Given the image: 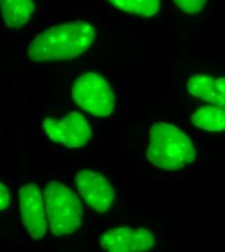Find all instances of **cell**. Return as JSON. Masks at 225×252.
Returning a JSON list of instances; mask_svg holds the SVG:
<instances>
[{
	"label": "cell",
	"instance_id": "9c48e42d",
	"mask_svg": "<svg viewBox=\"0 0 225 252\" xmlns=\"http://www.w3.org/2000/svg\"><path fill=\"white\" fill-rule=\"evenodd\" d=\"M188 92L208 103L225 107V78L197 74L188 82Z\"/></svg>",
	"mask_w": 225,
	"mask_h": 252
},
{
	"label": "cell",
	"instance_id": "7c38bea8",
	"mask_svg": "<svg viewBox=\"0 0 225 252\" xmlns=\"http://www.w3.org/2000/svg\"><path fill=\"white\" fill-rule=\"evenodd\" d=\"M121 11L134 16L150 18L157 15L161 8V0H107Z\"/></svg>",
	"mask_w": 225,
	"mask_h": 252
},
{
	"label": "cell",
	"instance_id": "5b68a950",
	"mask_svg": "<svg viewBox=\"0 0 225 252\" xmlns=\"http://www.w3.org/2000/svg\"><path fill=\"white\" fill-rule=\"evenodd\" d=\"M43 126L50 140L69 149L82 148L92 138V129L79 112H70L60 119L47 118Z\"/></svg>",
	"mask_w": 225,
	"mask_h": 252
},
{
	"label": "cell",
	"instance_id": "277c9868",
	"mask_svg": "<svg viewBox=\"0 0 225 252\" xmlns=\"http://www.w3.org/2000/svg\"><path fill=\"white\" fill-rule=\"evenodd\" d=\"M72 97L84 111L96 116L108 117L116 107V98L108 81L96 72L81 75L72 88Z\"/></svg>",
	"mask_w": 225,
	"mask_h": 252
},
{
	"label": "cell",
	"instance_id": "4fadbf2b",
	"mask_svg": "<svg viewBox=\"0 0 225 252\" xmlns=\"http://www.w3.org/2000/svg\"><path fill=\"white\" fill-rule=\"evenodd\" d=\"M208 0H174L176 5L185 14H199Z\"/></svg>",
	"mask_w": 225,
	"mask_h": 252
},
{
	"label": "cell",
	"instance_id": "ba28073f",
	"mask_svg": "<svg viewBox=\"0 0 225 252\" xmlns=\"http://www.w3.org/2000/svg\"><path fill=\"white\" fill-rule=\"evenodd\" d=\"M99 244L106 252H146L154 248L155 237L150 230L145 228L119 227L103 234Z\"/></svg>",
	"mask_w": 225,
	"mask_h": 252
},
{
	"label": "cell",
	"instance_id": "7a4b0ae2",
	"mask_svg": "<svg viewBox=\"0 0 225 252\" xmlns=\"http://www.w3.org/2000/svg\"><path fill=\"white\" fill-rule=\"evenodd\" d=\"M147 158L163 170H180L193 163L196 151L189 136L176 126L156 123L149 132Z\"/></svg>",
	"mask_w": 225,
	"mask_h": 252
},
{
	"label": "cell",
	"instance_id": "5bb4252c",
	"mask_svg": "<svg viewBox=\"0 0 225 252\" xmlns=\"http://www.w3.org/2000/svg\"><path fill=\"white\" fill-rule=\"evenodd\" d=\"M10 205V192L7 189V187L4 185L3 182H1L0 187V209L1 211H5Z\"/></svg>",
	"mask_w": 225,
	"mask_h": 252
},
{
	"label": "cell",
	"instance_id": "8992f818",
	"mask_svg": "<svg viewBox=\"0 0 225 252\" xmlns=\"http://www.w3.org/2000/svg\"><path fill=\"white\" fill-rule=\"evenodd\" d=\"M75 187L82 200L95 212L107 213L115 201V192L110 182L100 173L81 170L75 176Z\"/></svg>",
	"mask_w": 225,
	"mask_h": 252
},
{
	"label": "cell",
	"instance_id": "3957f363",
	"mask_svg": "<svg viewBox=\"0 0 225 252\" xmlns=\"http://www.w3.org/2000/svg\"><path fill=\"white\" fill-rule=\"evenodd\" d=\"M47 217L52 233L62 238L77 232L85 218L79 197L64 184L50 181L44 190Z\"/></svg>",
	"mask_w": 225,
	"mask_h": 252
},
{
	"label": "cell",
	"instance_id": "6da1fadb",
	"mask_svg": "<svg viewBox=\"0 0 225 252\" xmlns=\"http://www.w3.org/2000/svg\"><path fill=\"white\" fill-rule=\"evenodd\" d=\"M96 34L95 27L87 22L56 26L34 37L27 55L33 63L71 61L90 49Z\"/></svg>",
	"mask_w": 225,
	"mask_h": 252
},
{
	"label": "cell",
	"instance_id": "30bf717a",
	"mask_svg": "<svg viewBox=\"0 0 225 252\" xmlns=\"http://www.w3.org/2000/svg\"><path fill=\"white\" fill-rule=\"evenodd\" d=\"M2 19L7 28L20 30L26 26L34 12L33 0H0Z\"/></svg>",
	"mask_w": 225,
	"mask_h": 252
},
{
	"label": "cell",
	"instance_id": "8fae6325",
	"mask_svg": "<svg viewBox=\"0 0 225 252\" xmlns=\"http://www.w3.org/2000/svg\"><path fill=\"white\" fill-rule=\"evenodd\" d=\"M192 123L196 127L206 131H225V107L218 105L201 107L193 113Z\"/></svg>",
	"mask_w": 225,
	"mask_h": 252
},
{
	"label": "cell",
	"instance_id": "52a82bcc",
	"mask_svg": "<svg viewBox=\"0 0 225 252\" xmlns=\"http://www.w3.org/2000/svg\"><path fill=\"white\" fill-rule=\"evenodd\" d=\"M22 220L34 240L42 239L48 229V217L45 200L39 188L26 184L19 191Z\"/></svg>",
	"mask_w": 225,
	"mask_h": 252
}]
</instances>
